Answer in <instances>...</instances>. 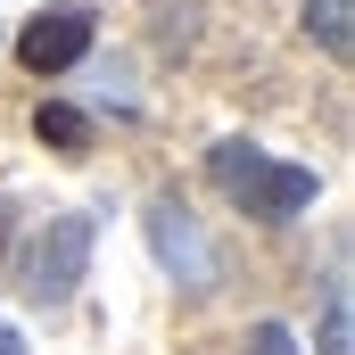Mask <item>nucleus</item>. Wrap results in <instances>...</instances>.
Listing matches in <instances>:
<instances>
[{
  "instance_id": "nucleus-1",
  "label": "nucleus",
  "mask_w": 355,
  "mask_h": 355,
  "mask_svg": "<svg viewBox=\"0 0 355 355\" xmlns=\"http://www.w3.org/2000/svg\"><path fill=\"white\" fill-rule=\"evenodd\" d=\"M207 174L215 190L240 207V215H257V223H297L306 207H314V166H289V157H272L257 141H215L207 149Z\"/></svg>"
},
{
  "instance_id": "nucleus-2",
  "label": "nucleus",
  "mask_w": 355,
  "mask_h": 355,
  "mask_svg": "<svg viewBox=\"0 0 355 355\" xmlns=\"http://www.w3.org/2000/svg\"><path fill=\"white\" fill-rule=\"evenodd\" d=\"M91 240H99L91 215H50L42 240L25 248V297L33 306H67L83 289V272H91Z\"/></svg>"
},
{
  "instance_id": "nucleus-3",
  "label": "nucleus",
  "mask_w": 355,
  "mask_h": 355,
  "mask_svg": "<svg viewBox=\"0 0 355 355\" xmlns=\"http://www.w3.org/2000/svg\"><path fill=\"white\" fill-rule=\"evenodd\" d=\"M91 0H50L42 17H25V33H17V58H25V75H67V67H83L91 50Z\"/></svg>"
},
{
  "instance_id": "nucleus-4",
  "label": "nucleus",
  "mask_w": 355,
  "mask_h": 355,
  "mask_svg": "<svg viewBox=\"0 0 355 355\" xmlns=\"http://www.w3.org/2000/svg\"><path fill=\"white\" fill-rule=\"evenodd\" d=\"M141 223H149V248H157V265L174 272L182 289H198V297H207V289H215V248H207V232L190 223V207H182V198H157Z\"/></svg>"
},
{
  "instance_id": "nucleus-5",
  "label": "nucleus",
  "mask_w": 355,
  "mask_h": 355,
  "mask_svg": "<svg viewBox=\"0 0 355 355\" xmlns=\"http://www.w3.org/2000/svg\"><path fill=\"white\" fill-rule=\"evenodd\" d=\"M33 141L58 149V157H91V116L67 107V99H42V107H33Z\"/></svg>"
},
{
  "instance_id": "nucleus-6",
  "label": "nucleus",
  "mask_w": 355,
  "mask_h": 355,
  "mask_svg": "<svg viewBox=\"0 0 355 355\" xmlns=\"http://www.w3.org/2000/svg\"><path fill=\"white\" fill-rule=\"evenodd\" d=\"M306 33L331 58H355V0H306Z\"/></svg>"
},
{
  "instance_id": "nucleus-7",
  "label": "nucleus",
  "mask_w": 355,
  "mask_h": 355,
  "mask_svg": "<svg viewBox=\"0 0 355 355\" xmlns=\"http://www.w3.org/2000/svg\"><path fill=\"white\" fill-rule=\"evenodd\" d=\"M322 355H355V322H347V272L322 281Z\"/></svg>"
},
{
  "instance_id": "nucleus-8",
  "label": "nucleus",
  "mask_w": 355,
  "mask_h": 355,
  "mask_svg": "<svg viewBox=\"0 0 355 355\" xmlns=\"http://www.w3.org/2000/svg\"><path fill=\"white\" fill-rule=\"evenodd\" d=\"M248 355H297L289 322H257V331H248Z\"/></svg>"
},
{
  "instance_id": "nucleus-9",
  "label": "nucleus",
  "mask_w": 355,
  "mask_h": 355,
  "mask_svg": "<svg viewBox=\"0 0 355 355\" xmlns=\"http://www.w3.org/2000/svg\"><path fill=\"white\" fill-rule=\"evenodd\" d=\"M8 232H17V198H0V257H8Z\"/></svg>"
},
{
  "instance_id": "nucleus-10",
  "label": "nucleus",
  "mask_w": 355,
  "mask_h": 355,
  "mask_svg": "<svg viewBox=\"0 0 355 355\" xmlns=\"http://www.w3.org/2000/svg\"><path fill=\"white\" fill-rule=\"evenodd\" d=\"M0 355H25V339H17V331H0Z\"/></svg>"
}]
</instances>
